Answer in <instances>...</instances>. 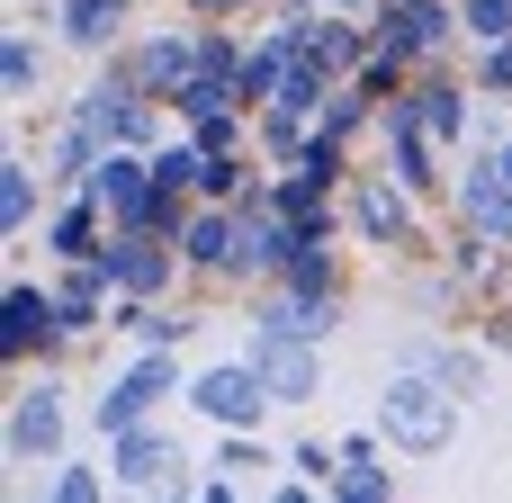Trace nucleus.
I'll use <instances>...</instances> for the list:
<instances>
[{
  "instance_id": "obj_1",
  "label": "nucleus",
  "mask_w": 512,
  "mask_h": 503,
  "mask_svg": "<svg viewBox=\"0 0 512 503\" xmlns=\"http://www.w3.org/2000/svg\"><path fill=\"white\" fill-rule=\"evenodd\" d=\"M387 432H396V450H441L450 441V396H432V387H387Z\"/></svg>"
},
{
  "instance_id": "obj_2",
  "label": "nucleus",
  "mask_w": 512,
  "mask_h": 503,
  "mask_svg": "<svg viewBox=\"0 0 512 503\" xmlns=\"http://www.w3.org/2000/svg\"><path fill=\"white\" fill-rule=\"evenodd\" d=\"M261 396H270V378H261V360H252V369H216V378L198 387V405H207L216 423H252V414H261Z\"/></svg>"
},
{
  "instance_id": "obj_3",
  "label": "nucleus",
  "mask_w": 512,
  "mask_h": 503,
  "mask_svg": "<svg viewBox=\"0 0 512 503\" xmlns=\"http://www.w3.org/2000/svg\"><path fill=\"white\" fill-rule=\"evenodd\" d=\"M297 342H306V333H261V351H252L261 378H270L279 396H315V360H306Z\"/></svg>"
},
{
  "instance_id": "obj_4",
  "label": "nucleus",
  "mask_w": 512,
  "mask_h": 503,
  "mask_svg": "<svg viewBox=\"0 0 512 503\" xmlns=\"http://www.w3.org/2000/svg\"><path fill=\"white\" fill-rule=\"evenodd\" d=\"M54 441H63V405H54V387H27L18 414H9V450L27 459V450H54Z\"/></svg>"
},
{
  "instance_id": "obj_5",
  "label": "nucleus",
  "mask_w": 512,
  "mask_h": 503,
  "mask_svg": "<svg viewBox=\"0 0 512 503\" xmlns=\"http://www.w3.org/2000/svg\"><path fill=\"white\" fill-rule=\"evenodd\" d=\"M162 387H171V369H162V360H144L135 378H117V387L99 396V423H117V432H126V423H144V405H153Z\"/></svg>"
},
{
  "instance_id": "obj_6",
  "label": "nucleus",
  "mask_w": 512,
  "mask_h": 503,
  "mask_svg": "<svg viewBox=\"0 0 512 503\" xmlns=\"http://www.w3.org/2000/svg\"><path fill=\"white\" fill-rule=\"evenodd\" d=\"M459 198H468V216H477L486 234H512V180H495V171H468V180H459Z\"/></svg>"
},
{
  "instance_id": "obj_7",
  "label": "nucleus",
  "mask_w": 512,
  "mask_h": 503,
  "mask_svg": "<svg viewBox=\"0 0 512 503\" xmlns=\"http://www.w3.org/2000/svg\"><path fill=\"white\" fill-rule=\"evenodd\" d=\"M99 279H126V288H162V261H153L144 243H117V252H99Z\"/></svg>"
},
{
  "instance_id": "obj_8",
  "label": "nucleus",
  "mask_w": 512,
  "mask_h": 503,
  "mask_svg": "<svg viewBox=\"0 0 512 503\" xmlns=\"http://www.w3.org/2000/svg\"><path fill=\"white\" fill-rule=\"evenodd\" d=\"M45 324H54V306H45V297H27V288H9V324H0V342H9V351H27Z\"/></svg>"
},
{
  "instance_id": "obj_9",
  "label": "nucleus",
  "mask_w": 512,
  "mask_h": 503,
  "mask_svg": "<svg viewBox=\"0 0 512 503\" xmlns=\"http://www.w3.org/2000/svg\"><path fill=\"white\" fill-rule=\"evenodd\" d=\"M90 189H99V198H117L126 216H144V207H153V198H144V171H135V162H99V180H90Z\"/></svg>"
},
{
  "instance_id": "obj_10",
  "label": "nucleus",
  "mask_w": 512,
  "mask_h": 503,
  "mask_svg": "<svg viewBox=\"0 0 512 503\" xmlns=\"http://www.w3.org/2000/svg\"><path fill=\"white\" fill-rule=\"evenodd\" d=\"M189 63H198V45H189V36H162V45H144V72H153V81H180Z\"/></svg>"
},
{
  "instance_id": "obj_11",
  "label": "nucleus",
  "mask_w": 512,
  "mask_h": 503,
  "mask_svg": "<svg viewBox=\"0 0 512 503\" xmlns=\"http://www.w3.org/2000/svg\"><path fill=\"white\" fill-rule=\"evenodd\" d=\"M360 225H369L378 243H396V234H405V198H387V189H369V198H360Z\"/></svg>"
},
{
  "instance_id": "obj_12",
  "label": "nucleus",
  "mask_w": 512,
  "mask_h": 503,
  "mask_svg": "<svg viewBox=\"0 0 512 503\" xmlns=\"http://www.w3.org/2000/svg\"><path fill=\"white\" fill-rule=\"evenodd\" d=\"M27 207H36V189H27V171L9 162V171H0V216H9V225H27Z\"/></svg>"
},
{
  "instance_id": "obj_13",
  "label": "nucleus",
  "mask_w": 512,
  "mask_h": 503,
  "mask_svg": "<svg viewBox=\"0 0 512 503\" xmlns=\"http://www.w3.org/2000/svg\"><path fill=\"white\" fill-rule=\"evenodd\" d=\"M189 252H198V261H234V252H243V243H234V234H225V225H216V216H207V225H198V234H189Z\"/></svg>"
},
{
  "instance_id": "obj_14",
  "label": "nucleus",
  "mask_w": 512,
  "mask_h": 503,
  "mask_svg": "<svg viewBox=\"0 0 512 503\" xmlns=\"http://www.w3.org/2000/svg\"><path fill=\"white\" fill-rule=\"evenodd\" d=\"M468 18H477V36H504V27H512L504 0H468Z\"/></svg>"
},
{
  "instance_id": "obj_15",
  "label": "nucleus",
  "mask_w": 512,
  "mask_h": 503,
  "mask_svg": "<svg viewBox=\"0 0 512 503\" xmlns=\"http://www.w3.org/2000/svg\"><path fill=\"white\" fill-rule=\"evenodd\" d=\"M423 117H432V126H441V135H450V126H459V117H468V108H459V99H450V90H432V99H423Z\"/></svg>"
},
{
  "instance_id": "obj_16",
  "label": "nucleus",
  "mask_w": 512,
  "mask_h": 503,
  "mask_svg": "<svg viewBox=\"0 0 512 503\" xmlns=\"http://www.w3.org/2000/svg\"><path fill=\"white\" fill-rule=\"evenodd\" d=\"M504 180H512V153H504Z\"/></svg>"
}]
</instances>
